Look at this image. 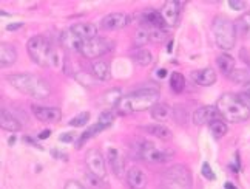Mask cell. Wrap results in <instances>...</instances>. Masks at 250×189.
I'll list each match as a JSON object with an SVG mask.
<instances>
[{
	"instance_id": "obj_1",
	"label": "cell",
	"mask_w": 250,
	"mask_h": 189,
	"mask_svg": "<svg viewBox=\"0 0 250 189\" xmlns=\"http://www.w3.org/2000/svg\"><path fill=\"white\" fill-rule=\"evenodd\" d=\"M6 79L16 90H19L23 94H28V96L37 98V99L48 98L51 93L50 84H48L45 79H42L41 76H36L33 73L9 74Z\"/></svg>"
},
{
	"instance_id": "obj_2",
	"label": "cell",
	"mask_w": 250,
	"mask_h": 189,
	"mask_svg": "<svg viewBox=\"0 0 250 189\" xmlns=\"http://www.w3.org/2000/svg\"><path fill=\"white\" fill-rule=\"evenodd\" d=\"M159 92L156 89H139L128 93L127 96H122L116 106L119 113H136L144 110H151L158 104Z\"/></svg>"
},
{
	"instance_id": "obj_3",
	"label": "cell",
	"mask_w": 250,
	"mask_h": 189,
	"mask_svg": "<svg viewBox=\"0 0 250 189\" xmlns=\"http://www.w3.org/2000/svg\"><path fill=\"white\" fill-rule=\"evenodd\" d=\"M216 110L229 122H241L250 118V107L235 93H226L219 96Z\"/></svg>"
},
{
	"instance_id": "obj_4",
	"label": "cell",
	"mask_w": 250,
	"mask_h": 189,
	"mask_svg": "<svg viewBox=\"0 0 250 189\" xmlns=\"http://www.w3.org/2000/svg\"><path fill=\"white\" fill-rule=\"evenodd\" d=\"M211 30H213L215 42L221 50H232L233 48L235 42H236V26L230 19L223 17V16L215 17Z\"/></svg>"
},
{
	"instance_id": "obj_5",
	"label": "cell",
	"mask_w": 250,
	"mask_h": 189,
	"mask_svg": "<svg viewBox=\"0 0 250 189\" xmlns=\"http://www.w3.org/2000/svg\"><path fill=\"white\" fill-rule=\"evenodd\" d=\"M28 54L31 59L41 65V67H48V65L54 64V51L51 48L50 42H48L43 36H34L26 44Z\"/></svg>"
},
{
	"instance_id": "obj_6",
	"label": "cell",
	"mask_w": 250,
	"mask_h": 189,
	"mask_svg": "<svg viewBox=\"0 0 250 189\" xmlns=\"http://www.w3.org/2000/svg\"><path fill=\"white\" fill-rule=\"evenodd\" d=\"M190 185V171L182 165L170 167L162 177V189H188Z\"/></svg>"
},
{
	"instance_id": "obj_7",
	"label": "cell",
	"mask_w": 250,
	"mask_h": 189,
	"mask_svg": "<svg viewBox=\"0 0 250 189\" xmlns=\"http://www.w3.org/2000/svg\"><path fill=\"white\" fill-rule=\"evenodd\" d=\"M113 48V42L105 39V37H94L91 41H86L82 45L81 54L86 59H96L101 58L102 54L108 53Z\"/></svg>"
},
{
	"instance_id": "obj_8",
	"label": "cell",
	"mask_w": 250,
	"mask_h": 189,
	"mask_svg": "<svg viewBox=\"0 0 250 189\" xmlns=\"http://www.w3.org/2000/svg\"><path fill=\"white\" fill-rule=\"evenodd\" d=\"M138 157H141L142 160L150 163H164L166 160L170 157V154L167 150H162L159 147H156L150 141H141L138 143Z\"/></svg>"
},
{
	"instance_id": "obj_9",
	"label": "cell",
	"mask_w": 250,
	"mask_h": 189,
	"mask_svg": "<svg viewBox=\"0 0 250 189\" xmlns=\"http://www.w3.org/2000/svg\"><path fill=\"white\" fill-rule=\"evenodd\" d=\"M85 165L88 167V172H91L93 175L104 178L107 177V166H105V160L102 157V154L98 149H90L85 155Z\"/></svg>"
},
{
	"instance_id": "obj_10",
	"label": "cell",
	"mask_w": 250,
	"mask_h": 189,
	"mask_svg": "<svg viewBox=\"0 0 250 189\" xmlns=\"http://www.w3.org/2000/svg\"><path fill=\"white\" fill-rule=\"evenodd\" d=\"M181 8H182V3L176 2V0H168V2H166L164 8L161 9V16L166 26H176L179 16H181Z\"/></svg>"
},
{
	"instance_id": "obj_11",
	"label": "cell",
	"mask_w": 250,
	"mask_h": 189,
	"mask_svg": "<svg viewBox=\"0 0 250 189\" xmlns=\"http://www.w3.org/2000/svg\"><path fill=\"white\" fill-rule=\"evenodd\" d=\"M130 16H127L125 13H111L108 16H105L101 22V26L104 30H108V31H113V30H121V28H125L128 24H130Z\"/></svg>"
},
{
	"instance_id": "obj_12",
	"label": "cell",
	"mask_w": 250,
	"mask_h": 189,
	"mask_svg": "<svg viewBox=\"0 0 250 189\" xmlns=\"http://www.w3.org/2000/svg\"><path fill=\"white\" fill-rule=\"evenodd\" d=\"M34 117L42 122H57L62 118V112L57 107H43V106H33Z\"/></svg>"
},
{
	"instance_id": "obj_13",
	"label": "cell",
	"mask_w": 250,
	"mask_h": 189,
	"mask_svg": "<svg viewBox=\"0 0 250 189\" xmlns=\"http://www.w3.org/2000/svg\"><path fill=\"white\" fill-rule=\"evenodd\" d=\"M218 110L216 106H204L199 107L198 110H195L193 113V122L196 126H204V124H210L211 121L218 119Z\"/></svg>"
},
{
	"instance_id": "obj_14",
	"label": "cell",
	"mask_w": 250,
	"mask_h": 189,
	"mask_svg": "<svg viewBox=\"0 0 250 189\" xmlns=\"http://www.w3.org/2000/svg\"><path fill=\"white\" fill-rule=\"evenodd\" d=\"M141 22L144 24V26L147 30H151V28H159V30H164V21H162V16L156 9H146L141 14Z\"/></svg>"
},
{
	"instance_id": "obj_15",
	"label": "cell",
	"mask_w": 250,
	"mask_h": 189,
	"mask_svg": "<svg viewBox=\"0 0 250 189\" xmlns=\"http://www.w3.org/2000/svg\"><path fill=\"white\" fill-rule=\"evenodd\" d=\"M127 183L130 189H144L147 186V175L139 167H131L127 172Z\"/></svg>"
},
{
	"instance_id": "obj_16",
	"label": "cell",
	"mask_w": 250,
	"mask_h": 189,
	"mask_svg": "<svg viewBox=\"0 0 250 189\" xmlns=\"http://www.w3.org/2000/svg\"><path fill=\"white\" fill-rule=\"evenodd\" d=\"M71 31L79 36L83 42L86 41H91L94 37H98V28L93 24H86V22H82V24H76L71 26Z\"/></svg>"
},
{
	"instance_id": "obj_17",
	"label": "cell",
	"mask_w": 250,
	"mask_h": 189,
	"mask_svg": "<svg viewBox=\"0 0 250 189\" xmlns=\"http://www.w3.org/2000/svg\"><path fill=\"white\" fill-rule=\"evenodd\" d=\"M216 71L213 69H203V70H195L191 73V79H193L198 86H211V84L216 82Z\"/></svg>"
},
{
	"instance_id": "obj_18",
	"label": "cell",
	"mask_w": 250,
	"mask_h": 189,
	"mask_svg": "<svg viewBox=\"0 0 250 189\" xmlns=\"http://www.w3.org/2000/svg\"><path fill=\"white\" fill-rule=\"evenodd\" d=\"M61 41L63 44L65 48H68L71 51H79L82 50V45H83V41L81 39L79 36H76L73 31H71V28L70 30H65L62 33V37H61Z\"/></svg>"
},
{
	"instance_id": "obj_19",
	"label": "cell",
	"mask_w": 250,
	"mask_h": 189,
	"mask_svg": "<svg viewBox=\"0 0 250 189\" xmlns=\"http://www.w3.org/2000/svg\"><path fill=\"white\" fill-rule=\"evenodd\" d=\"M107 158H108V163L113 169V172L116 174L118 177H121L124 174V158L121 155V152L118 149L110 147L107 150Z\"/></svg>"
},
{
	"instance_id": "obj_20",
	"label": "cell",
	"mask_w": 250,
	"mask_h": 189,
	"mask_svg": "<svg viewBox=\"0 0 250 189\" xmlns=\"http://www.w3.org/2000/svg\"><path fill=\"white\" fill-rule=\"evenodd\" d=\"M17 59V51L11 44H2L0 47V65L2 67H11Z\"/></svg>"
},
{
	"instance_id": "obj_21",
	"label": "cell",
	"mask_w": 250,
	"mask_h": 189,
	"mask_svg": "<svg viewBox=\"0 0 250 189\" xmlns=\"http://www.w3.org/2000/svg\"><path fill=\"white\" fill-rule=\"evenodd\" d=\"M0 126H2L3 130H8V132H19L22 129L21 121L14 118L11 113L6 110H2V115H0Z\"/></svg>"
},
{
	"instance_id": "obj_22",
	"label": "cell",
	"mask_w": 250,
	"mask_h": 189,
	"mask_svg": "<svg viewBox=\"0 0 250 189\" xmlns=\"http://www.w3.org/2000/svg\"><path fill=\"white\" fill-rule=\"evenodd\" d=\"M91 73L96 79L108 81L110 79V65L105 61H96L91 64Z\"/></svg>"
},
{
	"instance_id": "obj_23",
	"label": "cell",
	"mask_w": 250,
	"mask_h": 189,
	"mask_svg": "<svg viewBox=\"0 0 250 189\" xmlns=\"http://www.w3.org/2000/svg\"><path fill=\"white\" fill-rule=\"evenodd\" d=\"M216 65L218 69L221 70V73L226 74V76H230L232 71L235 70V59L230 54H219L216 59Z\"/></svg>"
},
{
	"instance_id": "obj_24",
	"label": "cell",
	"mask_w": 250,
	"mask_h": 189,
	"mask_svg": "<svg viewBox=\"0 0 250 189\" xmlns=\"http://www.w3.org/2000/svg\"><path fill=\"white\" fill-rule=\"evenodd\" d=\"M146 130L148 132V134H151L153 137H156L159 140H170L173 135L170 129H167L164 124H153V126H147Z\"/></svg>"
},
{
	"instance_id": "obj_25",
	"label": "cell",
	"mask_w": 250,
	"mask_h": 189,
	"mask_svg": "<svg viewBox=\"0 0 250 189\" xmlns=\"http://www.w3.org/2000/svg\"><path fill=\"white\" fill-rule=\"evenodd\" d=\"M151 117L156 121H167L171 117V109L167 104H156V106L151 109Z\"/></svg>"
},
{
	"instance_id": "obj_26",
	"label": "cell",
	"mask_w": 250,
	"mask_h": 189,
	"mask_svg": "<svg viewBox=\"0 0 250 189\" xmlns=\"http://www.w3.org/2000/svg\"><path fill=\"white\" fill-rule=\"evenodd\" d=\"M133 61L136 62L138 65H142V67H147V65H150L153 62V56L148 50H144V48H139L136 50L133 54H131Z\"/></svg>"
},
{
	"instance_id": "obj_27",
	"label": "cell",
	"mask_w": 250,
	"mask_h": 189,
	"mask_svg": "<svg viewBox=\"0 0 250 189\" xmlns=\"http://www.w3.org/2000/svg\"><path fill=\"white\" fill-rule=\"evenodd\" d=\"M235 26H236V33H239L244 37H250V13H246L239 17Z\"/></svg>"
},
{
	"instance_id": "obj_28",
	"label": "cell",
	"mask_w": 250,
	"mask_h": 189,
	"mask_svg": "<svg viewBox=\"0 0 250 189\" xmlns=\"http://www.w3.org/2000/svg\"><path fill=\"white\" fill-rule=\"evenodd\" d=\"M210 132H211V135H213L216 140H221L226 134H227V124L224 121H221V119H215V121H211L210 122Z\"/></svg>"
},
{
	"instance_id": "obj_29",
	"label": "cell",
	"mask_w": 250,
	"mask_h": 189,
	"mask_svg": "<svg viewBox=\"0 0 250 189\" xmlns=\"http://www.w3.org/2000/svg\"><path fill=\"white\" fill-rule=\"evenodd\" d=\"M121 99H122V93H121L119 89L108 90L107 93H104L102 98H101V101L104 104H108V106H118Z\"/></svg>"
},
{
	"instance_id": "obj_30",
	"label": "cell",
	"mask_w": 250,
	"mask_h": 189,
	"mask_svg": "<svg viewBox=\"0 0 250 189\" xmlns=\"http://www.w3.org/2000/svg\"><path fill=\"white\" fill-rule=\"evenodd\" d=\"M170 87L171 90L175 92V93H181L182 90H184L186 87V78L182 76V73H171V76H170Z\"/></svg>"
},
{
	"instance_id": "obj_31",
	"label": "cell",
	"mask_w": 250,
	"mask_h": 189,
	"mask_svg": "<svg viewBox=\"0 0 250 189\" xmlns=\"http://www.w3.org/2000/svg\"><path fill=\"white\" fill-rule=\"evenodd\" d=\"M147 42H150L148 30L147 28H139V30L134 33V45L141 47V45H146Z\"/></svg>"
},
{
	"instance_id": "obj_32",
	"label": "cell",
	"mask_w": 250,
	"mask_h": 189,
	"mask_svg": "<svg viewBox=\"0 0 250 189\" xmlns=\"http://www.w3.org/2000/svg\"><path fill=\"white\" fill-rule=\"evenodd\" d=\"M148 37H150V42L161 44L166 41L167 33L164 30H159V28H151V30H148Z\"/></svg>"
},
{
	"instance_id": "obj_33",
	"label": "cell",
	"mask_w": 250,
	"mask_h": 189,
	"mask_svg": "<svg viewBox=\"0 0 250 189\" xmlns=\"http://www.w3.org/2000/svg\"><path fill=\"white\" fill-rule=\"evenodd\" d=\"M88 119H90V112H82V113H79L78 117L73 118V119L70 121V126H73V127L85 126L86 122H88Z\"/></svg>"
},
{
	"instance_id": "obj_34",
	"label": "cell",
	"mask_w": 250,
	"mask_h": 189,
	"mask_svg": "<svg viewBox=\"0 0 250 189\" xmlns=\"http://www.w3.org/2000/svg\"><path fill=\"white\" fill-rule=\"evenodd\" d=\"M113 121H114V113L113 112H102L101 113V117L98 119V122H101V124L107 129L113 124Z\"/></svg>"
},
{
	"instance_id": "obj_35",
	"label": "cell",
	"mask_w": 250,
	"mask_h": 189,
	"mask_svg": "<svg viewBox=\"0 0 250 189\" xmlns=\"http://www.w3.org/2000/svg\"><path fill=\"white\" fill-rule=\"evenodd\" d=\"M230 79H233L235 82H249L250 81V76H249V74L246 73V71H243V70H233L232 71V74H230V76H229Z\"/></svg>"
},
{
	"instance_id": "obj_36",
	"label": "cell",
	"mask_w": 250,
	"mask_h": 189,
	"mask_svg": "<svg viewBox=\"0 0 250 189\" xmlns=\"http://www.w3.org/2000/svg\"><path fill=\"white\" fill-rule=\"evenodd\" d=\"M86 182H88V183H90V186H91V188H94V189H102V178L93 175L91 172L86 174Z\"/></svg>"
},
{
	"instance_id": "obj_37",
	"label": "cell",
	"mask_w": 250,
	"mask_h": 189,
	"mask_svg": "<svg viewBox=\"0 0 250 189\" xmlns=\"http://www.w3.org/2000/svg\"><path fill=\"white\" fill-rule=\"evenodd\" d=\"M239 98H241L247 106L250 107V81L244 84V87H243V92L239 93Z\"/></svg>"
},
{
	"instance_id": "obj_38",
	"label": "cell",
	"mask_w": 250,
	"mask_h": 189,
	"mask_svg": "<svg viewBox=\"0 0 250 189\" xmlns=\"http://www.w3.org/2000/svg\"><path fill=\"white\" fill-rule=\"evenodd\" d=\"M201 174H203V177L207 178V180H215V174L210 169V165L208 163H204L203 165V167H201Z\"/></svg>"
},
{
	"instance_id": "obj_39",
	"label": "cell",
	"mask_w": 250,
	"mask_h": 189,
	"mask_svg": "<svg viewBox=\"0 0 250 189\" xmlns=\"http://www.w3.org/2000/svg\"><path fill=\"white\" fill-rule=\"evenodd\" d=\"M63 189H86L83 185H81L79 182H76V180H70V182H66Z\"/></svg>"
},
{
	"instance_id": "obj_40",
	"label": "cell",
	"mask_w": 250,
	"mask_h": 189,
	"mask_svg": "<svg viewBox=\"0 0 250 189\" xmlns=\"http://www.w3.org/2000/svg\"><path fill=\"white\" fill-rule=\"evenodd\" d=\"M229 5L232 9H235V11H241V9L246 8V2H235V0H230Z\"/></svg>"
},
{
	"instance_id": "obj_41",
	"label": "cell",
	"mask_w": 250,
	"mask_h": 189,
	"mask_svg": "<svg viewBox=\"0 0 250 189\" xmlns=\"http://www.w3.org/2000/svg\"><path fill=\"white\" fill-rule=\"evenodd\" d=\"M73 140H74V134H63V135H61V141H63V143H71Z\"/></svg>"
},
{
	"instance_id": "obj_42",
	"label": "cell",
	"mask_w": 250,
	"mask_h": 189,
	"mask_svg": "<svg viewBox=\"0 0 250 189\" xmlns=\"http://www.w3.org/2000/svg\"><path fill=\"white\" fill-rule=\"evenodd\" d=\"M23 24H11V25H8L6 26V30L8 31H14V30H19V28H22Z\"/></svg>"
},
{
	"instance_id": "obj_43",
	"label": "cell",
	"mask_w": 250,
	"mask_h": 189,
	"mask_svg": "<svg viewBox=\"0 0 250 189\" xmlns=\"http://www.w3.org/2000/svg\"><path fill=\"white\" fill-rule=\"evenodd\" d=\"M50 134H51L50 130H43L42 134L39 135V138H41V140H45V138H48V137H50Z\"/></svg>"
},
{
	"instance_id": "obj_44",
	"label": "cell",
	"mask_w": 250,
	"mask_h": 189,
	"mask_svg": "<svg viewBox=\"0 0 250 189\" xmlns=\"http://www.w3.org/2000/svg\"><path fill=\"white\" fill-rule=\"evenodd\" d=\"M166 74H167V71H166V70H159V71H158V76H159V78H164Z\"/></svg>"
},
{
	"instance_id": "obj_45",
	"label": "cell",
	"mask_w": 250,
	"mask_h": 189,
	"mask_svg": "<svg viewBox=\"0 0 250 189\" xmlns=\"http://www.w3.org/2000/svg\"><path fill=\"white\" fill-rule=\"evenodd\" d=\"M226 189H236L232 183H226Z\"/></svg>"
}]
</instances>
